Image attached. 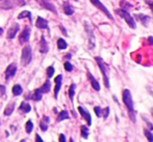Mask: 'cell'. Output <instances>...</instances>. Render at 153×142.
<instances>
[{"mask_svg":"<svg viewBox=\"0 0 153 142\" xmlns=\"http://www.w3.org/2000/svg\"><path fill=\"white\" fill-rule=\"evenodd\" d=\"M14 1L16 2V4H17V5H19V6H24L25 5L24 0H14Z\"/></svg>","mask_w":153,"mask_h":142,"instance_id":"cell-37","label":"cell"},{"mask_svg":"<svg viewBox=\"0 0 153 142\" xmlns=\"http://www.w3.org/2000/svg\"><path fill=\"white\" fill-rule=\"evenodd\" d=\"M122 99L123 102L125 104L127 110H128L129 118L132 122L137 121V112L134 110V106H133V100H132V95H131L130 90L124 89L122 91Z\"/></svg>","mask_w":153,"mask_h":142,"instance_id":"cell-1","label":"cell"},{"mask_svg":"<svg viewBox=\"0 0 153 142\" xmlns=\"http://www.w3.org/2000/svg\"><path fill=\"white\" fill-rule=\"evenodd\" d=\"M0 96H2L3 98H5V87L4 86H0Z\"/></svg>","mask_w":153,"mask_h":142,"instance_id":"cell-35","label":"cell"},{"mask_svg":"<svg viewBox=\"0 0 153 142\" xmlns=\"http://www.w3.org/2000/svg\"><path fill=\"white\" fill-rule=\"evenodd\" d=\"M148 43H149L150 45H152V46H153V37L152 36L148 37Z\"/></svg>","mask_w":153,"mask_h":142,"instance_id":"cell-40","label":"cell"},{"mask_svg":"<svg viewBox=\"0 0 153 142\" xmlns=\"http://www.w3.org/2000/svg\"><path fill=\"white\" fill-rule=\"evenodd\" d=\"M2 33H3V29H2L1 27H0V35H2Z\"/></svg>","mask_w":153,"mask_h":142,"instance_id":"cell-43","label":"cell"},{"mask_svg":"<svg viewBox=\"0 0 153 142\" xmlns=\"http://www.w3.org/2000/svg\"><path fill=\"white\" fill-rule=\"evenodd\" d=\"M108 114H109V107H106V109L103 110V115H102V117L105 119V118L108 117Z\"/></svg>","mask_w":153,"mask_h":142,"instance_id":"cell-36","label":"cell"},{"mask_svg":"<svg viewBox=\"0 0 153 142\" xmlns=\"http://www.w3.org/2000/svg\"><path fill=\"white\" fill-rule=\"evenodd\" d=\"M88 77H89V81H91V85L93 87V89L96 90V91H100V85H99L98 81L93 76V74L90 71H88Z\"/></svg>","mask_w":153,"mask_h":142,"instance_id":"cell-14","label":"cell"},{"mask_svg":"<svg viewBox=\"0 0 153 142\" xmlns=\"http://www.w3.org/2000/svg\"><path fill=\"white\" fill-rule=\"evenodd\" d=\"M32 59V52H31V47L29 45L23 47L22 49V55H21V64L23 66L29 65Z\"/></svg>","mask_w":153,"mask_h":142,"instance_id":"cell-4","label":"cell"},{"mask_svg":"<svg viewBox=\"0 0 153 142\" xmlns=\"http://www.w3.org/2000/svg\"><path fill=\"white\" fill-rule=\"evenodd\" d=\"M75 1H78V0H75Z\"/></svg>","mask_w":153,"mask_h":142,"instance_id":"cell-45","label":"cell"},{"mask_svg":"<svg viewBox=\"0 0 153 142\" xmlns=\"http://www.w3.org/2000/svg\"><path fill=\"white\" fill-rule=\"evenodd\" d=\"M36 1L38 2V3L40 4L43 8H45V10H50V12L54 13V14H57L55 6L53 5L49 0H36Z\"/></svg>","mask_w":153,"mask_h":142,"instance_id":"cell-6","label":"cell"},{"mask_svg":"<svg viewBox=\"0 0 153 142\" xmlns=\"http://www.w3.org/2000/svg\"><path fill=\"white\" fill-rule=\"evenodd\" d=\"M146 3H147L148 5L151 7V10H152V13H153V1H151V0H146Z\"/></svg>","mask_w":153,"mask_h":142,"instance_id":"cell-39","label":"cell"},{"mask_svg":"<svg viewBox=\"0 0 153 142\" xmlns=\"http://www.w3.org/2000/svg\"><path fill=\"white\" fill-rule=\"evenodd\" d=\"M0 1H1V0H0Z\"/></svg>","mask_w":153,"mask_h":142,"instance_id":"cell-46","label":"cell"},{"mask_svg":"<svg viewBox=\"0 0 153 142\" xmlns=\"http://www.w3.org/2000/svg\"><path fill=\"white\" fill-rule=\"evenodd\" d=\"M0 123H1V122H0Z\"/></svg>","mask_w":153,"mask_h":142,"instance_id":"cell-47","label":"cell"},{"mask_svg":"<svg viewBox=\"0 0 153 142\" xmlns=\"http://www.w3.org/2000/svg\"><path fill=\"white\" fill-rule=\"evenodd\" d=\"M19 29H20V25H19L18 23H13L12 26H10L7 31V38L14 39L15 37H16L17 33L19 31Z\"/></svg>","mask_w":153,"mask_h":142,"instance_id":"cell-9","label":"cell"},{"mask_svg":"<svg viewBox=\"0 0 153 142\" xmlns=\"http://www.w3.org/2000/svg\"><path fill=\"white\" fill-rule=\"evenodd\" d=\"M42 96H43V93L41 92V90L36 89L33 93H32V95L30 96V98L32 100H34V102H39V100L42 99Z\"/></svg>","mask_w":153,"mask_h":142,"instance_id":"cell-19","label":"cell"},{"mask_svg":"<svg viewBox=\"0 0 153 142\" xmlns=\"http://www.w3.org/2000/svg\"><path fill=\"white\" fill-rule=\"evenodd\" d=\"M36 26L39 29H49L48 28V21L42 17H38L36 22Z\"/></svg>","mask_w":153,"mask_h":142,"instance_id":"cell-11","label":"cell"},{"mask_svg":"<svg viewBox=\"0 0 153 142\" xmlns=\"http://www.w3.org/2000/svg\"><path fill=\"white\" fill-rule=\"evenodd\" d=\"M30 110H31V107L25 102H21V106L19 107V111L22 112V113H29Z\"/></svg>","mask_w":153,"mask_h":142,"instance_id":"cell-20","label":"cell"},{"mask_svg":"<svg viewBox=\"0 0 153 142\" xmlns=\"http://www.w3.org/2000/svg\"><path fill=\"white\" fill-rule=\"evenodd\" d=\"M91 1V3L93 4L94 6H96L98 10H100L101 12L103 13V14L105 15V16L107 17L108 19H111V20H114V17H113V15L111 14V12H109L108 10H107L106 7H105L104 5H103V3H101V1L100 0H90Z\"/></svg>","mask_w":153,"mask_h":142,"instance_id":"cell-5","label":"cell"},{"mask_svg":"<svg viewBox=\"0 0 153 142\" xmlns=\"http://www.w3.org/2000/svg\"><path fill=\"white\" fill-rule=\"evenodd\" d=\"M57 47H59V49H66L67 47H68V44H67V42L64 39L59 38V40H57Z\"/></svg>","mask_w":153,"mask_h":142,"instance_id":"cell-28","label":"cell"},{"mask_svg":"<svg viewBox=\"0 0 153 142\" xmlns=\"http://www.w3.org/2000/svg\"><path fill=\"white\" fill-rule=\"evenodd\" d=\"M85 31H87L88 36H89L90 48H94L95 47V36H94V33H93L92 28L88 25V23H85Z\"/></svg>","mask_w":153,"mask_h":142,"instance_id":"cell-10","label":"cell"},{"mask_svg":"<svg viewBox=\"0 0 153 142\" xmlns=\"http://www.w3.org/2000/svg\"><path fill=\"white\" fill-rule=\"evenodd\" d=\"M69 117H70V116H69L68 111H62V112H59L56 120H57V122H61V121H62V120H65V119H68Z\"/></svg>","mask_w":153,"mask_h":142,"instance_id":"cell-24","label":"cell"},{"mask_svg":"<svg viewBox=\"0 0 153 142\" xmlns=\"http://www.w3.org/2000/svg\"><path fill=\"white\" fill-rule=\"evenodd\" d=\"M50 89H51V84H50V81H49V79H47V81L44 83V85L40 88L42 93H48V92L50 91Z\"/></svg>","mask_w":153,"mask_h":142,"instance_id":"cell-21","label":"cell"},{"mask_svg":"<svg viewBox=\"0 0 153 142\" xmlns=\"http://www.w3.org/2000/svg\"><path fill=\"white\" fill-rule=\"evenodd\" d=\"M49 50V47L47 45L46 39L44 38V36L41 37V41H40V52L41 53H47Z\"/></svg>","mask_w":153,"mask_h":142,"instance_id":"cell-16","label":"cell"},{"mask_svg":"<svg viewBox=\"0 0 153 142\" xmlns=\"http://www.w3.org/2000/svg\"><path fill=\"white\" fill-rule=\"evenodd\" d=\"M54 74V67H52V66H50V67L47 68V76L50 78V77H52V75Z\"/></svg>","mask_w":153,"mask_h":142,"instance_id":"cell-33","label":"cell"},{"mask_svg":"<svg viewBox=\"0 0 153 142\" xmlns=\"http://www.w3.org/2000/svg\"><path fill=\"white\" fill-rule=\"evenodd\" d=\"M75 89H76V85L75 84H72L69 88V97L70 99L73 102V98H74V94H75Z\"/></svg>","mask_w":153,"mask_h":142,"instance_id":"cell-27","label":"cell"},{"mask_svg":"<svg viewBox=\"0 0 153 142\" xmlns=\"http://www.w3.org/2000/svg\"><path fill=\"white\" fill-rule=\"evenodd\" d=\"M59 142H66V137H65V135H64V134H61V135H59Z\"/></svg>","mask_w":153,"mask_h":142,"instance_id":"cell-38","label":"cell"},{"mask_svg":"<svg viewBox=\"0 0 153 142\" xmlns=\"http://www.w3.org/2000/svg\"><path fill=\"white\" fill-rule=\"evenodd\" d=\"M78 112L80 113V115L82 116L85 120H87L88 126H91V124H92V117H91V115H90L89 112H88L85 109H83L82 107H78Z\"/></svg>","mask_w":153,"mask_h":142,"instance_id":"cell-12","label":"cell"},{"mask_svg":"<svg viewBox=\"0 0 153 142\" xmlns=\"http://www.w3.org/2000/svg\"><path fill=\"white\" fill-rule=\"evenodd\" d=\"M29 36H30V28L29 27H25L24 31L20 34V37H19V42L20 44H26L29 41Z\"/></svg>","mask_w":153,"mask_h":142,"instance_id":"cell-7","label":"cell"},{"mask_svg":"<svg viewBox=\"0 0 153 142\" xmlns=\"http://www.w3.org/2000/svg\"><path fill=\"white\" fill-rule=\"evenodd\" d=\"M36 142H43V140L41 139V137L38 134H36Z\"/></svg>","mask_w":153,"mask_h":142,"instance_id":"cell-42","label":"cell"},{"mask_svg":"<svg viewBox=\"0 0 153 142\" xmlns=\"http://www.w3.org/2000/svg\"><path fill=\"white\" fill-rule=\"evenodd\" d=\"M48 123H49V117L44 116L43 119L41 120V122H40V128L43 132H46L47 131V129H48Z\"/></svg>","mask_w":153,"mask_h":142,"instance_id":"cell-18","label":"cell"},{"mask_svg":"<svg viewBox=\"0 0 153 142\" xmlns=\"http://www.w3.org/2000/svg\"><path fill=\"white\" fill-rule=\"evenodd\" d=\"M32 129H33V123H32L31 120H28L26 122V124H25V131H26L27 134H30Z\"/></svg>","mask_w":153,"mask_h":142,"instance_id":"cell-30","label":"cell"},{"mask_svg":"<svg viewBox=\"0 0 153 142\" xmlns=\"http://www.w3.org/2000/svg\"><path fill=\"white\" fill-rule=\"evenodd\" d=\"M134 17L137 19H139L140 22L144 25V26H148L149 24V21H150V17L147 16V15H143V14H135Z\"/></svg>","mask_w":153,"mask_h":142,"instance_id":"cell-15","label":"cell"},{"mask_svg":"<svg viewBox=\"0 0 153 142\" xmlns=\"http://www.w3.org/2000/svg\"><path fill=\"white\" fill-rule=\"evenodd\" d=\"M64 66H65V69H66L67 71H69V72H71V71L73 70V66L70 62H65Z\"/></svg>","mask_w":153,"mask_h":142,"instance_id":"cell-34","label":"cell"},{"mask_svg":"<svg viewBox=\"0 0 153 142\" xmlns=\"http://www.w3.org/2000/svg\"><path fill=\"white\" fill-rule=\"evenodd\" d=\"M151 113H152V115H153V108L151 109Z\"/></svg>","mask_w":153,"mask_h":142,"instance_id":"cell-44","label":"cell"},{"mask_svg":"<svg viewBox=\"0 0 153 142\" xmlns=\"http://www.w3.org/2000/svg\"><path fill=\"white\" fill-rule=\"evenodd\" d=\"M13 2H14V0H5L3 3H1V8H3V10H10V8H12L14 6Z\"/></svg>","mask_w":153,"mask_h":142,"instance_id":"cell-25","label":"cell"},{"mask_svg":"<svg viewBox=\"0 0 153 142\" xmlns=\"http://www.w3.org/2000/svg\"><path fill=\"white\" fill-rule=\"evenodd\" d=\"M62 74L57 75V76L54 78V81H55L54 97H55V98H57V94H59V90H61V87H62Z\"/></svg>","mask_w":153,"mask_h":142,"instance_id":"cell-13","label":"cell"},{"mask_svg":"<svg viewBox=\"0 0 153 142\" xmlns=\"http://www.w3.org/2000/svg\"><path fill=\"white\" fill-rule=\"evenodd\" d=\"M16 72H17V65L15 63L10 64L5 70V79L6 81H8L10 77L14 76V75L16 74Z\"/></svg>","mask_w":153,"mask_h":142,"instance_id":"cell-8","label":"cell"},{"mask_svg":"<svg viewBox=\"0 0 153 142\" xmlns=\"http://www.w3.org/2000/svg\"><path fill=\"white\" fill-rule=\"evenodd\" d=\"M14 109H15V102H10V104L7 105L5 109H4V115H5V116H10V114L13 113Z\"/></svg>","mask_w":153,"mask_h":142,"instance_id":"cell-22","label":"cell"},{"mask_svg":"<svg viewBox=\"0 0 153 142\" xmlns=\"http://www.w3.org/2000/svg\"><path fill=\"white\" fill-rule=\"evenodd\" d=\"M144 134H145L146 138H147L148 140H149L150 142H153V135L150 131H148L147 129H145V130H144Z\"/></svg>","mask_w":153,"mask_h":142,"instance_id":"cell-31","label":"cell"},{"mask_svg":"<svg viewBox=\"0 0 153 142\" xmlns=\"http://www.w3.org/2000/svg\"><path fill=\"white\" fill-rule=\"evenodd\" d=\"M80 131H81V136H82L85 139H87L88 137H89V129L85 126H81Z\"/></svg>","mask_w":153,"mask_h":142,"instance_id":"cell-29","label":"cell"},{"mask_svg":"<svg viewBox=\"0 0 153 142\" xmlns=\"http://www.w3.org/2000/svg\"><path fill=\"white\" fill-rule=\"evenodd\" d=\"M94 111H95V114H96V116L97 117H102V115H103V110L101 109L100 107H95L94 108Z\"/></svg>","mask_w":153,"mask_h":142,"instance_id":"cell-32","label":"cell"},{"mask_svg":"<svg viewBox=\"0 0 153 142\" xmlns=\"http://www.w3.org/2000/svg\"><path fill=\"white\" fill-rule=\"evenodd\" d=\"M62 8H64L65 14L68 15V16H71V15L74 14V8L71 6V4L69 2H65L64 5H62Z\"/></svg>","mask_w":153,"mask_h":142,"instance_id":"cell-17","label":"cell"},{"mask_svg":"<svg viewBox=\"0 0 153 142\" xmlns=\"http://www.w3.org/2000/svg\"><path fill=\"white\" fill-rule=\"evenodd\" d=\"M95 61L97 62V64H98L99 68H100L101 70V73H102L103 75V81H104V85L105 87L107 88V89H109V78H108V70H107V66L104 64V62H103V60L101 59V58L99 57H96L95 58Z\"/></svg>","mask_w":153,"mask_h":142,"instance_id":"cell-3","label":"cell"},{"mask_svg":"<svg viewBox=\"0 0 153 142\" xmlns=\"http://www.w3.org/2000/svg\"><path fill=\"white\" fill-rule=\"evenodd\" d=\"M116 14L118 16H120L125 22L128 24V26L132 29H135L137 28V23H135V20L133 19V17L127 12L125 8H120V10H116Z\"/></svg>","mask_w":153,"mask_h":142,"instance_id":"cell-2","label":"cell"},{"mask_svg":"<svg viewBox=\"0 0 153 142\" xmlns=\"http://www.w3.org/2000/svg\"><path fill=\"white\" fill-rule=\"evenodd\" d=\"M26 17L30 20V22H32L31 21V14H30V12H28V10H23V12H21L18 16V19H23V18H26Z\"/></svg>","mask_w":153,"mask_h":142,"instance_id":"cell-26","label":"cell"},{"mask_svg":"<svg viewBox=\"0 0 153 142\" xmlns=\"http://www.w3.org/2000/svg\"><path fill=\"white\" fill-rule=\"evenodd\" d=\"M12 91H13V94H14L15 96H19L23 93V89L20 85H15L14 87H13Z\"/></svg>","mask_w":153,"mask_h":142,"instance_id":"cell-23","label":"cell"},{"mask_svg":"<svg viewBox=\"0 0 153 142\" xmlns=\"http://www.w3.org/2000/svg\"><path fill=\"white\" fill-rule=\"evenodd\" d=\"M59 27H61V29H62V34H64L65 36H67V31H66V29H65V27L62 26V25H59Z\"/></svg>","mask_w":153,"mask_h":142,"instance_id":"cell-41","label":"cell"}]
</instances>
